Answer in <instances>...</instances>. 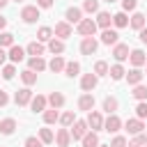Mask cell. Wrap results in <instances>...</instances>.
<instances>
[{
	"instance_id": "1",
	"label": "cell",
	"mask_w": 147,
	"mask_h": 147,
	"mask_svg": "<svg viewBox=\"0 0 147 147\" xmlns=\"http://www.w3.org/2000/svg\"><path fill=\"white\" fill-rule=\"evenodd\" d=\"M85 122H87V129H92L94 133L103 129V117H101V113H96V110H90V115H87Z\"/></svg>"
},
{
	"instance_id": "2",
	"label": "cell",
	"mask_w": 147,
	"mask_h": 147,
	"mask_svg": "<svg viewBox=\"0 0 147 147\" xmlns=\"http://www.w3.org/2000/svg\"><path fill=\"white\" fill-rule=\"evenodd\" d=\"M21 18H23L25 23H34V21L39 18V7H37V5L23 7V9H21Z\"/></svg>"
},
{
	"instance_id": "3",
	"label": "cell",
	"mask_w": 147,
	"mask_h": 147,
	"mask_svg": "<svg viewBox=\"0 0 147 147\" xmlns=\"http://www.w3.org/2000/svg\"><path fill=\"white\" fill-rule=\"evenodd\" d=\"M78 32H80L83 37H94V32H96V23H94L92 18H83V21L78 23Z\"/></svg>"
},
{
	"instance_id": "4",
	"label": "cell",
	"mask_w": 147,
	"mask_h": 147,
	"mask_svg": "<svg viewBox=\"0 0 147 147\" xmlns=\"http://www.w3.org/2000/svg\"><path fill=\"white\" fill-rule=\"evenodd\" d=\"M96 48H99V41H96L94 37H85V39L80 41V53H83V55H94Z\"/></svg>"
},
{
	"instance_id": "5",
	"label": "cell",
	"mask_w": 147,
	"mask_h": 147,
	"mask_svg": "<svg viewBox=\"0 0 147 147\" xmlns=\"http://www.w3.org/2000/svg\"><path fill=\"white\" fill-rule=\"evenodd\" d=\"M103 129H106L108 133H117V131L122 129V119L113 113V115H108V117L103 119Z\"/></svg>"
},
{
	"instance_id": "6",
	"label": "cell",
	"mask_w": 147,
	"mask_h": 147,
	"mask_svg": "<svg viewBox=\"0 0 147 147\" xmlns=\"http://www.w3.org/2000/svg\"><path fill=\"white\" fill-rule=\"evenodd\" d=\"M69 133H71L74 140H83V136L87 133V122H85V119H76V122H74V129H71Z\"/></svg>"
},
{
	"instance_id": "7",
	"label": "cell",
	"mask_w": 147,
	"mask_h": 147,
	"mask_svg": "<svg viewBox=\"0 0 147 147\" xmlns=\"http://www.w3.org/2000/svg\"><path fill=\"white\" fill-rule=\"evenodd\" d=\"M14 101H16V106H28V103L32 101V92H30V87L18 90V92L14 94Z\"/></svg>"
},
{
	"instance_id": "8",
	"label": "cell",
	"mask_w": 147,
	"mask_h": 147,
	"mask_svg": "<svg viewBox=\"0 0 147 147\" xmlns=\"http://www.w3.org/2000/svg\"><path fill=\"white\" fill-rule=\"evenodd\" d=\"M129 60H131V64L138 69V67H142V64L147 62V55H145V51L136 48V51H131V53H129Z\"/></svg>"
},
{
	"instance_id": "9",
	"label": "cell",
	"mask_w": 147,
	"mask_h": 147,
	"mask_svg": "<svg viewBox=\"0 0 147 147\" xmlns=\"http://www.w3.org/2000/svg\"><path fill=\"white\" fill-rule=\"evenodd\" d=\"M64 18H67V23H80V21H83V9L69 7V9L64 11Z\"/></svg>"
},
{
	"instance_id": "10",
	"label": "cell",
	"mask_w": 147,
	"mask_h": 147,
	"mask_svg": "<svg viewBox=\"0 0 147 147\" xmlns=\"http://www.w3.org/2000/svg\"><path fill=\"white\" fill-rule=\"evenodd\" d=\"M96 28H103V30H108L110 28V23H113V16H110V11H96Z\"/></svg>"
},
{
	"instance_id": "11",
	"label": "cell",
	"mask_w": 147,
	"mask_h": 147,
	"mask_svg": "<svg viewBox=\"0 0 147 147\" xmlns=\"http://www.w3.org/2000/svg\"><path fill=\"white\" fill-rule=\"evenodd\" d=\"M129 46L126 44H115V48H113V55H115V60L117 62H124V60H129Z\"/></svg>"
},
{
	"instance_id": "12",
	"label": "cell",
	"mask_w": 147,
	"mask_h": 147,
	"mask_svg": "<svg viewBox=\"0 0 147 147\" xmlns=\"http://www.w3.org/2000/svg\"><path fill=\"white\" fill-rule=\"evenodd\" d=\"M96 83H99V78H96L94 74H85V76L80 78V87H83L85 92H92V90L96 87Z\"/></svg>"
},
{
	"instance_id": "13",
	"label": "cell",
	"mask_w": 147,
	"mask_h": 147,
	"mask_svg": "<svg viewBox=\"0 0 147 147\" xmlns=\"http://www.w3.org/2000/svg\"><path fill=\"white\" fill-rule=\"evenodd\" d=\"M126 131L129 133H133V136H138V133H142V129H145V124H142V119H138V117H133V119H126Z\"/></svg>"
},
{
	"instance_id": "14",
	"label": "cell",
	"mask_w": 147,
	"mask_h": 147,
	"mask_svg": "<svg viewBox=\"0 0 147 147\" xmlns=\"http://www.w3.org/2000/svg\"><path fill=\"white\" fill-rule=\"evenodd\" d=\"M55 37H60V39H67V37H71V25L67 23V21H62V23H55Z\"/></svg>"
},
{
	"instance_id": "15",
	"label": "cell",
	"mask_w": 147,
	"mask_h": 147,
	"mask_svg": "<svg viewBox=\"0 0 147 147\" xmlns=\"http://www.w3.org/2000/svg\"><path fill=\"white\" fill-rule=\"evenodd\" d=\"M117 37H119L117 30H110V28H108V30L101 32V44H106V46H115V44H117Z\"/></svg>"
},
{
	"instance_id": "16",
	"label": "cell",
	"mask_w": 147,
	"mask_h": 147,
	"mask_svg": "<svg viewBox=\"0 0 147 147\" xmlns=\"http://www.w3.org/2000/svg\"><path fill=\"white\" fill-rule=\"evenodd\" d=\"M55 142H57V147H69V142H71L69 129H60V131L55 133Z\"/></svg>"
},
{
	"instance_id": "17",
	"label": "cell",
	"mask_w": 147,
	"mask_h": 147,
	"mask_svg": "<svg viewBox=\"0 0 147 147\" xmlns=\"http://www.w3.org/2000/svg\"><path fill=\"white\" fill-rule=\"evenodd\" d=\"M25 53H28L30 57H41V55H44V46H41V41H30L28 48H25Z\"/></svg>"
},
{
	"instance_id": "18",
	"label": "cell",
	"mask_w": 147,
	"mask_h": 147,
	"mask_svg": "<svg viewBox=\"0 0 147 147\" xmlns=\"http://www.w3.org/2000/svg\"><path fill=\"white\" fill-rule=\"evenodd\" d=\"M46 96H41V94H37V96H32V101H30V108L34 110V113H44L46 110Z\"/></svg>"
},
{
	"instance_id": "19",
	"label": "cell",
	"mask_w": 147,
	"mask_h": 147,
	"mask_svg": "<svg viewBox=\"0 0 147 147\" xmlns=\"http://www.w3.org/2000/svg\"><path fill=\"white\" fill-rule=\"evenodd\" d=\"M14 131H16V119L7 117V119L0 122V133H2V136H11Z\"/></svg>"
},
{
	"instance_id": "20",
	"label": "cell",
	"mask_w": 147,
	"mask_h": 147,
	"mask_svg": "<svg viewBox=\"0 0 147 147\" xmlns=\"http://www.w3.org/2000/svg\"><path fill=\"white\" fill-rule=\"evenodd\" d=\"M145 18H147L145 14H140V11H136V14H133V16L129 18V25H131L133 30H142V28H145Z\"/></svg>"
},
{
	"instance_id": "21",
	"label": "cell",
	"mask_w": 147,
	"mask_h": 147,
	"mask_svg": "<svg viewBox=\"0 0 147 147\" xmlns=\"http://www.w3.org/2000/svg\"><path fill=\"white\" fill-rule=\"evenodd\" d=\"M124 76H126V83H129V85H140V80H142V76H145V74H142L140 69H136V67H133V69H131L129 74H124Z\"/></svg>"
},
{
	"instance_id": "22",
	"label": "cell",
	"mask_w": 147,
	"mask_h": 147,
	"mask_svg": "<svg viewBox=\"0 0 147 147\" xmlns=\"http://www.w3.org/2000/svg\"><path fill=\"white\" fill-rule=\"evenodd\" d=\"M46 101H48V103L57 110V108H62V106H64V94H62V92H51Z\"/></svg>"
},
{
	"instance_id": "23",
	"label": "cell",
	"mask_w": 147,
	"mask_h": 147,
	"mask_svg": "<svg viewBox=\"0 0 147 147\" xmlns=\"http://www.w3.org/2000/svg\"><path fill=\"white\" fill-rule=\"evenodd\" d=\"M7 57L16 64V62H21V60L25 57V51H23L21 46H11V48H9V53H7Z\"/></svg>"
},
{
	"instance_id": "24",
	"label": "cell",
	"mask_w": 147,
	"mask_h": 147,
	"mask_svg": "<svg viewBox=\"0 0 147 147\" xmlns=\"http://www.w3.org/2000/svg\"><path fill=\"white\" fill-rule=\"evenodd\" d=\"M78 108H80V110H87V113H90V110L94 108V96H92V94H83V96L78 99Z\"/></svg>"
},
{
	"instance_id": "25",
	"label": "cell",
	"mask_w": 147,
	"mask_h": 147,
	"mask_svg": "<svg viewBox=\"0 0 147 147\" xmlns=\"http://www.w3.org/2000/svg\"><path fill=\"white\" fill-rule=\"evenodd\" d=\"M113 25H115V28H126V25H129V16H126V11H117V14H113Z\"/></svg>"
},
{
	"instance_id": "26",
	"label": "cell",
	"mask_w": 147,
	"mask_h": 147,
	"mask_svg": "<svg viewBox=\"0 0 147 147\" xmlns=\"http://www.w3.org/2000/svg\"><path fill=\"white\" fill-rule=\"evenodd\" d=\"M48 51H51L53 55H62V53H64V41H62V39H51V41H48Z\"/></svg>"
},
{
	"instance_id": "27",
	"label": "cell",
	"mask_w": 147,
	"mask_h": 147,
	"mask_svg": "<svg viewBox=\"0 0 147 147\" xmlns=\"http://www.w3.org/2000/svg\"><path fill=\"white\" fill-rule=\"evenodd\" d=\"M83 147H99V136L94 131H87L83 136Z\"/></svg>"
},
{
	"instance_id": "28",
	"label": "cell",
	"mask_w": 147,
	"mask_h": 147,
	"mask_svg": "<svg viewBox=\"0 0 147 147\" xmlns=\"http://www.w3.org/2000/svg\"><path fill=\"white\" fill-rule=\"evenodd\" d=\"M28 64H30V69H32L34 74H39V71H44V69L48 67V64L44 62V57H30V62H28Z\"/></svg>"
},
{
	"instance_id": "29",
	"label": "cell",
	"mask_w": 147,
	"mask_h": 147,
	"mask_svg": "<svg viewBox=\"0 0 147 147\" xmlns=\"http://www.w3.org/2000/svg\"><path fill=\"white\" fill-rule=\"evenodd\" d=\"M124 74H126V71H124V67H122V64H113V67L108 69V76H110L113 80H122V78H124Z\"/></svg>"
},
{
	"instance_id": "30",
	"label": "cell",
	"mask_w": 147,
	"mask_h": 147,
	"mask_svg": "<svg viewBox=\"0 0 147 147\" xmlns=\"http://www.w3.org/2000/svg\"><path fill=\"white\" fill-rule=\"evenodd\" d=\"M64 64H67V62H64V60H62L60 55H55V57H53V60L48 62V69H51L53 74H57V71H62V69H64Z\"/></svg>"
},
{
	"instance_id": "31",
	"label": "cell",
	"mask_w": 147,
	"mask_h": 147,
	"mask_svg": "<svg viewBox=\"0 0 147 147\" xmlns=\"http://www.w3.org/2000/svg\"><path fill=\"white\" fill-rule=\"evenodd\" d=\"M117 106H119V103H117L115 96H106V99H103V110H106L108 115H113V113L117 110Z\"/></svg>"
},
{
	"instance_id": "32",
	"label": "cell",
	"mask_w": 147,
	"mask_h": 147,
	"mask_svg": "<svg viewBox=\"0 0 147 147\" xmlns=\"http://www.w3.org/2000/svg\"><path fill=\"white\" fill-rule=\"evenodd\" d=\"M44 122H46V124H55V122H60V113H57L55 108L44 110Z\"/></svg>"
},
{
	"instance_id": "33",
	"label": "cell",
	"mask_w": 147,
	"mask_h": 147,
	"mask_svg": "<svg viewBox=\"0 0 147 147\" xmlns=\"http://www.w3.org/2000/svg\"><path fill=\"white\" fill-rule=\"evenodd\" d=\"M74 122H76V115H74V110H67V113H62V115H60V124H62L64 129H67V126H71Z\"/></svg>"
},
{
	"instance_id": "34",
	"label": "cell",
	"mask_w": 147,
	"mask_h": 147,
	"mask_svg": "<svg viewBox=\"0 0 147 147\" xmlns=\"http://www.w3.org/2000/svg\"><path fill=\"white\" fill-rule=\"evenodd\" d=\"M78 71H80V64H78V62H67V64H64V74H67L69 78L78 76Z\"/></svg>"
},
{
	"instance_id": "35",
	"label": "cell",
	"mask_w": 147,
	"mask_h": 147,
	"mask_svg": "<svg viewBox=\"0 0 147 147\" xmlns=\"http://www.w3.org/2000/svg\"><path fill=\"white\" fill-rule=\"evenodd\" d=\"M108 69H110V67H108V62L99 60V62L94 64V76H96V78H99V76H108Z\"/></svg>"
},
{
	"instance_id": "36",
	"label": "cell",
	"mask_w": 147,
	"mask_h": 147,
	"mask_svg": "<svg viewBox=\"0 0 147 147\" xmlns=\"http://www.w3.org/2000/svg\"><path fill=\"white\" fill-rule=\"evenodd\" d=\"M21 78H23V83H25V85H28V87H30V85H34V83H37V74H34V71H32V69H25V71H23V74H21Z\"/></svg>"
},
{
	"instance_id": "37",
	"label": "cell",
	"mask_w": 147,
	"mask_h": 147,
	"mask_svg": "<svg viewBox=\"0 0 147 147\" xmlns=\"http://www.w3.org/2000/svg\"><path fill=\"white\" fill-rule=\"evenodd\" d=\"M39 140H41L44 145H51V142L55 140V136H53L51 129H39Z\"/></svg>"
},
{
	"instance_id": "38",
	"label": "cell",
	"mask_w": 147,
	"mask_h": 147,
	"mask_svg": "<svg viewBox=\"0 0 147 147\" xmlns=\"http://www.w3.org/2000/svg\"><path fill=\"white\" fill-rule=\"evenodd\" d=\"M5 46H14V34L11 32H0V48H5Z\"/></svg>"
},
{
	"instance_id": "39",
	"label": "cell",
	"mask_w": 147,
	"mask_h": 147,
	"mask_svg": "<svg viewBox=\"0 0 147 147\" xmlns=\"http://www.w3.org/2000/svg\"><path fill=\"white\" fill-rule=\"evenodd\" d=\"M131 94H133L138 101H145V99H147V87H145V85H133V92H131Z\"/></svg>"
},
{
	"instance_id": "40",
	"label": "cell",
	"mask_w": 147,
	"mask_h": 147,
	"mask_svg": "<svg viewBox=\"0 0 147 147\" xmlns=\"http://www.w3.org/2000/svg\"><path fill=\"white\" fill-rule=\"evenodd\" d=\"M142 145H147V136H145V133H138L133 140L126 142V147H142Z\"/></svg>"
},
{
	"instance_id": "41",
	"label": "cell",
	"mask_w": 147,
	"mask_h": 147,
	"mask_svg": "<svg viewBox=\"0 0 147 147\" xmlns=\"http://www.w3.org/2000/svg\"><path fill=\"white\" fill-rule=\"evenodd\" d=\"M37 39H39V41H51V39H53V30H51V28H39Z\"/></svg>"
},
{
	"instance_id": "42",
	"label": "cell",
	"mask_w": 147,
	"mask_h": 147,
	"mask_svg": "<svg viewBox=\"0 0 147 147\" xmlns=\"http://www.w3.org/2000/svg\"><path fill=\"white\" fill-rule=\"evenodd\" d=\"M83 9H85L87 14L99 11V0H85V2H83Z\"/></svg>"
},
{
	"instance_id": "43",
	"label": "cell",
	"mask_w": 147,
	"mask_h": 147,
	"mask_svg": "<svg viewBox=\"0 0 147 147\" xmlns=\"http://www.w3.org/2000/svg\"><path fill=\"white\" fill-rule=\"evenodd\" d=\"M14 74H16V67H14V64H5V67H2V78H5V80H11Z\"/></svg>"
},
{
	"instance_id": "44",
	"label": "cell",
	"mask_w": 147,
	"mask_h": 147,
	"mask_svg": "<svg viewBox=\"0 0 147 147\" xmlns=\"http://www.w3.org/2000/svg\"><path fill=\"white\" fill-rule=\"evenodd\" d=\"M136 117H138V119H145V117H147V103H145V101H138V106H136Z\"/></svg>"
},
{
	"instance_id": "45",
	"label": "cell",
	"mask_w": 147,
	"mask_h": 147,
	"mask_svg": "<svg viewBox=\"0 0 147 147\" xmlns=\"http://www.w3.org/2000/svg\"><path fill=\"white\" fill-rule=\"evenodd\" d=\"M25 147H44V142H41L39 138L30 136V138H25Z\"/></svg>"
},
{
	"instance_id": "46",
	"label": "cell",
	"mask_w": 147,
	"mask_h": 147,
	"mask_svg": "<svg viewBox=\"0 0 147 147\" xmlns=\"http://www.w3.org/2000/svg\"><path fill=\"white\" fill-rule=\"evenodd\" d=\"M110 147H126V138L124 136H115L113 142H110Z\"/></svg>"
},
{
	"instance_id": "47",
	"label": "cell",
	"mask_w": 147,
	"mask_h": 147,
	"mask_svg": "<svg viewBox=\"0 0 147 147\" xmlns=\"http://www.w3.org/2000/svg\"><path fill=\"white\" fill-rule=\"evenodd\" d=\"M136 5H138V0H122V9L124 11H133Z\"/></svg>"
},
{
	"instance_id": "48",
	"label": "cell",
	"mask_w": 147,
	"mask_h": 147,
	"mask_svg": "<svg viewBox=\"0 0 147 147\" xmlns=\"http://www.w3.org/2000/svg\"><path fill=\"white\" fill-rule=\"evenodd\" d=\"M37 7L39 9H48V7H53V0H37Z\"/></svg>"
},
{
	"instance_id": "49",
	"label": "cell",
	"mask_w": 147,
	"mask_h": 147,
	"mask_svg": "<svg viewBox=\"0 0 147 147\" xmlns=\"http://www.w3.org/2000/svg\"><path fill=\"white\" fill-rule=\"evenodd\" d=\"M7 103H9V94L0 90V106H7Z\"/></svg>"
},
{
	"instance_id": "50",
	"label": "cell",
	"mask_w": 147,
	"mask_h": 147,
	"mask_svg": "<svg viewBox=\"0 0 147 147\" xmlns=\"http://www.w3.org/2000/svg\"><path fill=\"white\" fill-rule=\"evenodd\" d=\"M138 32H140V41L147 44V28H142V30H138Z\"/></svg>"
},
{
	"instance_id": "51",
	"label": "cell",
	"mask_w": 147,
	"mask_h": 147,
	"mask_svg": "<svg viewBox=\"0 0 147 147\" xmlns=\"http://www.w3.org/2000/svg\"><path fill=\"white\" fill-rule=\"evenodd\" d=\"M5 60H7V53H5V48H0V64H5Z\"/></svg>"
},
{
	"instance_id": "52",
	"label": "cell",
	"mask_w": 147,
	"mask_h": 147,
	"mask_svg": "<svg viewBox=\"0 0 147 147\" xmlns=\"http://www.w3.org/2000/svg\"><path fill=\"white\" fill-rule=\"evenodd\" d=\"M5 25H7V18H5V16H0V30H5Z\"/></svg>"
},
{
	"instance_id": "53",
	"label": "cell",
	"mask_w": 147,
	"mask_h": 147,
	"mask_svg": "<svg viewBox=\"0 0 147 147\" xmlns=\"http://www.w3.org/2000/svg\"><path fill=\"white\" fill-rule=\"evenodd\" d=\"M7 2H9V0H0V9H2V7L7 5Z\"/></svg>"
},
{
	"instance_id": "54",
	"label": "cell",
	"mask_w": 147,
	"mask_h": 147,
	"mask_svg": "<svg viewBox=\"0 0 147 147\" xmlns=\"http://www.w3.org/2000/svg\"><path fill=\"white\" fill-rule=\"evenodd\" d=\"M99 147H110V145H99Z\"/></svg>"
},
{
	"instance_id": "55",
	"label": "cell",
	"mask_w": 147,
	"mask_h": 147,
	"mask_svg": "<svg viewBox=\"0 0 147 147\" xmlns=\"http://www.w3.org/2000/svg\"><path fill=\"white\" fill-rule=\"evenodd\" d=\"M106 2H115V0H106Z\"/></svg>"
},
{
	"instance_id": "56",
	"label": "cell",
	"mask_w": 147,
	"mask_h": 147,
	"mask_svg": "<svg viewBox=\"0 0 147 147\" xmlns=\"http://www.w3.org/2000/svg\"><path fill=\"white\" fill-rule=\"evenodd\" d=\"M16 2H21V0H16Z\"/></svg>"
},
{
	"instance_id": "57",
	"label": "cell",
	"mask_w": 147,
	"mask_h": 147,
	"mask_svg": "<svg viewBox=\"0 0 147 147\" xmlns=\"http://www.w3.org/2000/svg\"><path fill=\"white\" fill-rule=\"evenodd\" d=\"M142 147H147V145H142Z\"/></svg>"
}]
</instances>
